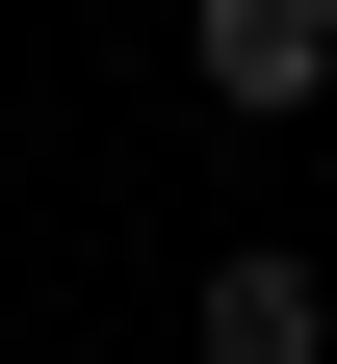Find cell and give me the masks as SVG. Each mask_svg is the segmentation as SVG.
<instances>
[{"instance_id": "7a4b0ae2", "label": "cell", "mask_w": 337, "mask_h": 364, "mask_svg": "<svg viewBox=\"0 0 337 364\" xmlns=\"http://www.w3.org/2000/svg\"><path fill=\"white\" fill-rule=\"evenodd\" d=\"M208 364H337V312H311V260H285V235L208 260Z\"/></svg>"}, {"instance_id": "6da1fadb", "label": "cell", "mask_w": 337, "mask_h": 364, "mask_svg": "<svg viewBox=\"0 0 337 364\" xmlns=\"http://www.w3.org/2000/svg\"><path fill=\"white\" fill-rule=\"evenodd\" d=\"M182 53H208V105H311V78H337V0H208V26H182Z\"/></svg>"}]
</instances>
